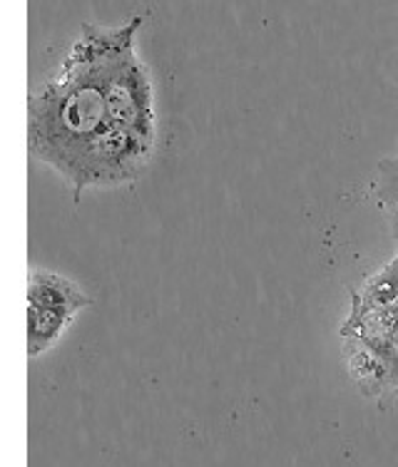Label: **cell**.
Wrapping results in <instances>:
<instances>
[{"label":"cell","instance_id":"obj_1","mask_svg":"<svg viewBox=\"0 0 398 467\" xmlns=\"http://www.w3.org/2000/svg\"><path fill=\"white\" fill-rule=\"evenodd\" d=\"M132 20L120 27L82 26L53 78L27 98V150L60 174L75 197L85 192L95 144L108 132V75Z\"/></svg>","mask_w":398,"mask_h":467},{"label":"cell","instance_id":"obj_3","mask_svg":"<svg viewBox=\"0 0 398 467\" xmlns=\"http://www.w3.org/2000/svg\"><path fill=\"white\" fill-rule=\"evenodd\" d=\"M353 376L363 388L398 390V311L396 306H363L353 301L341 328Z\"/></svg>","mask_w":398,"mask_h":467},{"label":"cell","instance_id":"obj_2","mask_svg":"<svg viewBox=\"0 0 398 467\" xmlns=\"http://www.w3.org/2000/svg\"><path fill=\"white\" fill-rule=\"evenodd\" d=\"M142 27V18H132V27L120 43L108 75V127L118 135L154 150L157 142V109L150 70L135 53V37Z\"/></svg>","mask_w":398,"mask_h":467},{"label":"cell","instance_id":"obj_5","mask_svg":"<svg viewBox=\"0 0 398 467\" xmlns=\"http://www.w3.org/2000/svg\"><path fill=\"white\" fill-rule=\"evenodd\" d=\"M386 214H389V226H391V234L398 239V204L386 209Z\"/></svg>","mask_w":398,"mask_h":467},{"label":"cell","instance_id":"obj_4","mask_svg":"<svg viewBox=\"0 0 398 467\" xmlns=\"http://www.w3.org/2000/svg\"><path fill=\"white\" fill-rule=\"evenodd\" d=\"M92 298L75 281L47 269L27 274V356L36 358L60 341L73 318Z\"/></svg>","mask_w":398,"mask_h":467}]
</instances>
